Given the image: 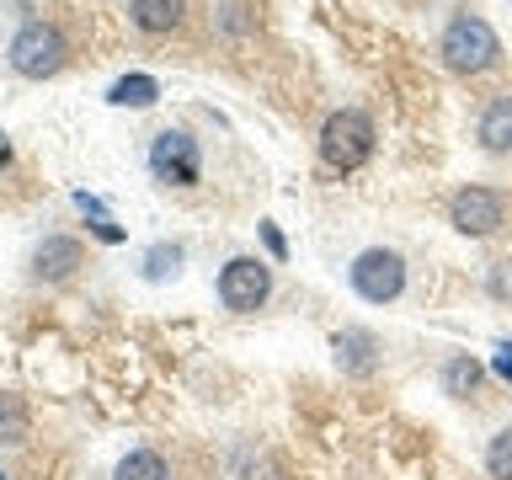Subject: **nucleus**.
Segmentation results:
<instances>
[{
	"mask_svg": "<svg viewBox=\"0 0 512 480\" xmlns=\"http://www.w3.org/2000/svg\"><path fill=\"white\" fill-rule=\"evenodd\" d=\"M496 54H502V43H496V32L486 16H475V11H459L454 22L443 27V64L448 70H459V75H480V70H491Z\"/></svg>",
	"mask_w": 512,
	"mask_h": 480,
	"instance_id": "f257e3e1",
	"label": "nucleus"
},
{
	"mask_svg": "<svg viewBox=\"0 0 512 480\" xmlns=\"http://www.w3.org/2000/svg\"><path fill=\"white\" fill-rule=\"evenodd\" d=\"M368 155H374V123H368V112H358V107L331 112L326 128H320V160L331 171H358Z\"/></svg>",
	"mask_w": 512,
	"mask_h": 480,
	"instance_id": "f03ea898",
	"label": "nucleus"
},
{
	"mask_svg": "<svg viewBox=\"0 0 512 480\" xmlns=\"http://www.w3.org/2000/svg\"><path fill=\"white\" fill-rule=\"evenodd\" d=\"M64 59H70V48H64V32L48 27V22H27L16 27L11 38V70L27 75V80H48L64 70Z\"/></svg>",
	"mask_w": 512,
	"mask_h": 480,
	"instance_id": "7ed1b4c3",
	"label": "nucleus"
},
{
	"mask_svg": "<svg viewBox=\"0 0 512 480\" xmlns=\"http://www.w3.org/2000/svg\"><path fill=\"white\" fill-rule=\"evenodd\" d=\"M347 278L368 304H390L400 288H406V262H400V251L374 246V251H358V262L347 267Z\"/></svg>",
	"mask_w": 512,
	"mask_h": 480,
	"instance_id": "20e7f679",
	"label": "nucleus"
},
{
	"mask_svg": "<svg viewBox=\"0 0 512 480\" xmlns=\"http://www.w3.org/2000/svg\"><path fill=\"white\" fill-rule=\"evenodd\" d=\"M150 171H155L166 187H192V182H198V171H203L198 139H192L187 128H166V134H155V144H150Z\"/></svg>",
	"mask_w": 512,
	"mask_h": 480,
	"instance_id": "39448f33",
	"label": "nucleus"
},
{
	"mask_svg": "<svg viewBox=\"0 0 512 480\" xmlns=\"http://www.w3.org/2000/svg\"><path fill=\"white\" fill-rule=\"evenodd\" d=\"M272 294V272L256 262V256H235V262H224L219 272V299H224V310H262Z\"/></svg>",
	"mask_w": 512,
	"mask_h": 480,
	"instance_id": "423d86ee",
	"label": "nucleus"
},
{
	"mask_svg": "<svg viewBox=\"0 0 512 480\" xmlns=\"http://www.w3.org/2000/svg\"><path fill=\"white\" fill-rule=\"evenodd\" d=\"M502 214H507V203H502V192H491V187H459L454 198H448V219H454L459 235H491L496 224H502Z\"/></svg>",
	"mask_w": 512,
	"mask_h": 480,
	"instance_id": "0eeeda50",
	"label": "nucleus"
},
{
	"mask_svg": "<svg viewBox=\"0 0 512 480\" xmlns=\"http://www.w3.org/2000/svg\"><path fill=\"white\" fill-rule=\"evenodd\" d=\"M86 262V251H80V240L70 235H48L38 251H32V272H38L43 283H64V278H75V267Z\"/></svg>",
	"mask_w": 512,
	"mask_h": 480,
	"instance_id": "6e6552de",
	"label": "nucleus"
},
{
	"mask_svg": "<svg viewBox=\"0 0 512 480\" xmlns=\"http://www.w3.org/2000/svg\"><path fill=\"white\" fill-rule=\"evenodd\" d=\"M336 363H342V374H374L379 368V336L374 331H363V326H352V331H336Z\"/></svg>",
	"mask_w": 512,
	"mask_h": 480,
	"instance_id": "1a4fd4ad",
	"label": "nucleus"
},
{
	"mask_svg": "<svg viewBox=\"0 0 512 480\" xmlns=\"http://www.w3.org/2000/svg\"><path fill=\"white\" fill-rule=\"evenodd\" d=\"M480 144H486L491 155H507L512 150V96L486 102V112H480Z\"/></svg>",
	"mask_w": 512,
	"mask_h": 480,
	"instance_id": "9d476101",
	"label": "nucleus"
},
{
	"mask_svg": "<svg viewBox=\"0 0 512 480\" xmlns=\"http://www.w3.org/2000/svg\"><path fill=\"white\" fill-rule=\"evenodd\" d=\"M182 11H187V0H128V16L144 32H171L182 22Z\"/></svg>",
	"mask_w": 512,
	"mask_h": 480,
	"instance_id": "9b49d317",
	"label": "nucleus"
},
{
	"mask_svg": "<svg viewBox=\"0 0 512 480\" xmlns=\"http://www.w3.org/2000/svg\"><path fill=\"white\" fill-rule=\"evenodd\" d=\"M155 96H160V80L155 75H123V80H112L107 102L112 107H150Z\"/></svg>",
	"mask_w": 512,
	"mask_h": 480,
	"instance_id": "f8f14e48",
	"label": "nucleus"
},
{
	"mask_svg": "<svg viewBox=\"0 0 512 480\" xmlns=\"http://www.w3.org/2000/svg\"><path fill=\"white\" fill-rule=\"evenodd\" d=\"M32 432V416H27V400L0 390V443H27Z\"/></svg>",
	"mask_w": 512,
	"mask_h": 480,
	"instance_id": "ddd939ff",
	"label": "nucleus"
},
{
	"mask_svg": "<svg viewBox=\"0 0 512 480\" xmlns=\"http://www.w3.org/2000/svg\"><path fill=\"white\" fill-rule=\"evenodd\" d=\"M112 480H171V470H166V459H160L155 448H134V454L112 470Z\"/></svg>",
	"mask_w": 512,
	"mask_h": 480,
	"instance_id": "4468645a",
	"label": "nucleus"
},
{
	"mask_svg": "<svg viewBox=\"0 0 512 480\" xmlns=\"http://www.w3.org/2000/svg\"><path fill=\"white\" fill-rule=\"evenodd\" d=\"M475 384H480V363L475 358H454L443 368V390L448 395H475Z\"/></svg>",
	"mask_w": 512,
	"mask_h": 480,
	"instance_id": "2eb2a0df",
	"label": "nucleus"
},
{
	"mask_svg": "<svg viewBox=\"0 0 512 480\" xmlns=\"http://www.w3.org/2000/svg\"><path fill=\"white\" fill-rule=\"evenodd\" d=\"M176 267H182V246H155L150 256H144V278H150V283L176 278Z\"/></svg>",
	"mask_w": 512,
	"mask_h": 480,
	"instance_id": "dca6fc26",
	"label": "nucleus"
},
{
	"mask_svg": "<svg viewBox=\"0 0 512 480\" xmlns=\"http://www.w3.org/2000/svg\"><path fill=\"white\" fill-rule=\"evenodd\" d=\"M75 203H80V214H91V230H96V235H102V240H107V246H118V240H123V230H118V224H112V219H107V208H102V203H96V198H91V192H75Z\"/></svg>",
	"mask_w": 512,
	"mask_h": 480,
	"instance_id": "f3484780",
	"label": "nucleus"
},
{
	"mask_svg": "<svg viewBox=\"0 0 512 480\" xmlns=\"http://www.w3.org/2000/svg\"><path fill=\"white\" fill-rule=\"evenodd\" d=\"M486 470L496 475V480H512V427H502L491 438V448H486Z\"/></svg>",
	"mask_w": 512,
	"mask_h": 480,
	"instance_id": "a211bd4d",
	"label": "nucleus"
},
{
	"mask_svg": "<svg viewBox=\"0 0 512 480\" xmlns=\"http://www.w3.org/2000/svg\"><path fill=\"white\" fill-rule=\"evenodd\" d=\"M262 240H267V251H272V256H288L283 235H278V224H262Z\"/></svg>",
	"mask_w": 512,
	"mask_h": 480,
	"instance_id": "6ab92c4d",
	"label": "nucleus"
},
{
	"mask_svg": "<svg viewBox=\"0 0 512 480\" xmlns=\"http://www.w3.org/2000/svg\"><path fill=\"white\" fill-rule=\"evenodd\" d=\"M496 374L512 384V347H496Z\"/></svg>",
	"mask_w": 512,
	"mask_h": 480,
	"instance_id": "aec40b11",
	"label": "nucleus"
},
{
	"mask_svg": "<svg viewBox=\"0 0 512 480\" xmlns=\"http://www.w3.org/2000/svg\"><path fill=\"white\" fill-rule=\"evenodd\" d=\"M6 166H11V139L0 134V171H6Z\"/></svg>",
	"mask_w": 512,
	"mask_h": 480,
	"instance_id": "412c9836",
	"label": "nucleus"
},
{
	"mask_svg": "<svg viewBox=\"0 0 512 480\" xmlns=\"http://www.w3.org/2000/svg\"><path fill=\"white\" fill-rule=\"evenodd\" d=\"M0 480H6V475H0Z\"/></svg>",
	"mask_w": 512,
	"mask_h": 480,
	"instance_id": "4be33fe9",
	"label": "nucleus"
}]
</instances>
